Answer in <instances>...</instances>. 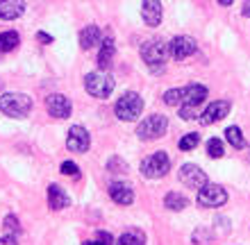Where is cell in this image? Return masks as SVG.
<instances>
[{"instance_id": "1", "label": "cell", "mask_w": 250, "mask_h": 245, "mask_svg": "<svg viewBox=\"0 0 250 245\" xmlns=\"http://www.w3.org/2000/svg\"><path fill=\"white\" fill-rule=\"evenodd\" d=\"M144 112V98L139 95L137 91H125L119 100H116V105H114V113H116V118L119 120H125V123H130V120H137Z\"/></svg>"}, {"instance_id": "2", "label": "cell", "mask_w": 250, "mask_h": 245, "mask_svg": "<svg viewBox=\"0 0 250 245\" xmlns=\"http://www.w3.org/2000/svg\"><path fill=\"white\" fill-rule=\"evenodd\" d=\"M32 109V98L25 93H2L0 95V112L9 118H25Z\"/></svg>"}, {"instance_id": "3", "label": "cell", "mask_w": 250, "mask_h": 245, "mask_svg": "<svg viewBox=\"0 0 250 245\" xmlns=\"http://www.w3.org/2000/svg\"><path fill=\"white\" fill-rule=\"evenodd\" d=\"M141 57L152 73H162L166 66V57H168V46L162 39L146 41L144 48H141Z\"/></svg>"}, {"instance_id": "4", "label": "cell", "mask_w": 250, "mask_h": 245, "mask_svg": "<svg viewBox=\"0 0 250 245\" xmlns=\"http://www.w3.org/2000/svg\"><path fill=\"white\" fill-rule=\"evenodd\" d=\"M114 86H116L114 77L109 73H105V71L86 73V77H84V89L93 98H109L114 91Z\"/></svg>"}, {"instance_id": "5", "label": "cell", "mask_w": 250, "mask_h": 245, "mask_svg": "<svg viewBox=\"0 0 250 245\" xmlns=\"http://www.w3.org/2000/svg\"><path fill=\"white\" fill-rule=\"evenodd\" d=\"M168 130V118L162 113H152L148 118H144V123L137 127V136L141 141H155L159 136H164Z\"/></svg>"}, {"instance_id": "6", "label": "cell", "mask_w": 250, "mask_h": 245, "mask_svg": "<svg viewBox=\"0 0 250 245\" xmlns=\"http://www.w3.org/2000/svg\"><path fill=\"white\" fill-rule=\"evenodd\" d=\"M171 170V159L166 152H152L141 161V175L148 179H159Z\"/></svg>"}, {"instance_id": "7", "label": "cell", "mask_w": 250, "mask_h": 245, "mask_svg": "<svg viewBox=\"0 0 250 245\" xmlns=\"http://www.w3.org/2000/svg\"><path fill=\"white\" fill-rule=\"evenodd\" d=\"M228 202V191L221 184H205L198 188V205L207 207V209H216Z\"/></svg>"}, {"instance_id": "8", "label": "cell", "mask_w": 250, "mask_h": 245, "mask_svg": "<svg viewBox=\"0 0 250 245\" xmlns=\"http://www.w3.org/2000/svg\"><path fill=\"white\" fill-rule=\"evenodd\" d=\"M89 146H91V136H89V132H86L82 125H73L71 130H68V136H66V148L71 150V152H86L89 150Z\"/></svg>"}, {"instance_id": "9", "label": "cell", "mask_w": 250, "mask_h": 245, "mask_svg": "<svg viewBox=\"0 0 250 245\" xmlns=\"http://www.w3.org/2000/svg\"><path fill=\"white\" fill-rule=\"evenodd\" d=\"M178 177H180V182L185 186H189V188H203L205 184H207V175H205L200 168H198L196 164H185L182 168H180V172H178Z\"/></svg>"}, {"instance_id": "10", "label": "cell", "mask_w": 250, "mask_h": 245, "mask_svg": "<svg viewBox=\"0 0 250 245\" xmlns=\"http://www.w3.org/2000/svg\"><path fill=\"white\" fill-rule=\"evenodd\" d=\"M230 113V102L228 100H214L207 109H203L200 112V123L203 125H211V123H218V120H223L225 116Z\"/></svg>"}, {"instance_id": "11", "label": "cell", "mask_w": 250, "mask_h": 245, "mask_svg": "<svg viewBox=\"0 0 250 245\" xmlns=\"http://www.w3.org/2000/svg\"><path fill=\"white\" fill-rule=\"evenodd\" d=\"M46 109L48 113L53 116V118H68L73 112L71 107V100L66 98V95H62V93H53V95H48L46 98Z\"/></svg>"}, {"instance_id": "12", "label": "cell", "mask_w": 250, "mask_h": 245, "mask_svg": "<svg viewBox=\"0 0 250 245\" xmlns=\"http://www.w3.org/2000/svg\"><path fill=\"white\" fill-rule=\"evenodd\" d=\"M207 86L205 84H189L187 89H182V100H180L178 107H193V109H200L205 100H207Z\"/></svg>"}, {"instance_id": "13", "label": "cell", "mask_w": 250, "mask_h": 245, "mask_svg": "<svg viewBox=\"0 0 250 245\" xmlns=\"http://www.w3.org/2000/svg\"><path fill=\"white\" fill-rule=\"evenodd\" d=\"M198 50V43L191 37H175V39L168 43V55L171 57H175V59H187V57H191V55Z\"/></svg>"}, {"instance_id": "14", "label": "cell", "mask_w": 250, "mask_h": 245, "mask_svg": "<svg viewBox=\"0 0 250 245\" xmlns=\"http://www.w3.org/2000/svg\"><path fill=\"white\" fill-rule=\"evenodd\" d=\"M141 16H144V23L148 27H157L164 19V9H162V2L159 0H144L141 2Z\"/></svg>"}, {"instance_id": "15", "label": "cell", "mask_w": 250, "mask_h": 245, "mask_svg": "<svg viewBox=\"0 0 250 245\" xmlns=\"http://www.w3.org/2000/svg\"><path fill=\"white\" fill-rule=\"evenodd\" d=\"M109 195H112V200L116 205H123V207L134 202V191H132V186L125 184V182H119V179L109 184Z\"/></svg>"}, {"instance_id": "16", "label": "cell", "mask_w": 250, "mask_h": 245, "mask_svg": "<svg viewBox=\"0 0 250 245\" xmlns=\"http://www.w3.org/2000/svg\"><path fill=\"white\" fill-rule=\"evenodd\" d=\"M25 12V0H0V20H16Z\"/></svg>"}, {"instance_id": "17", "label": "cell", "mask_w": 250, "mask_h": 245, "mask_svg": "<svg viewBox=\"0 0 250 245\" xmlns=\"http://www.w3.org/2000/svg\"><path fill=\"white\" fill-rule=\"evenodd\" d=\"M114 55H116L114 39H112V37H103V46H100V53H98V66L103 68V71L112 66Z\"/></svg>"}, {"instance_id": "18", "label": "cell", "mask_w": 250, "mask_h": 245, "mask_svg": "<svg viewBox=\"0 0 250 245\" xmlns=\"http://www.w3.org/2000/svg\"><path fill=\"white\" fill-rule=\"evenodd\" d=\"M68 195H66L64 191H62L57 184H50L48 186V207L53 209V211H57V209H64V207H68Z\"/></svg>"}, {"instance_id": "19", "label": "cell", "mask_w": 250, "mask_h": 245, "mask_svg": "<svg viewBox=\"0 0 250 245\" xmlns=\"http://www.w3.org/2000/svg\"><path fill=\"white\" fill-rule=\"evenodd\" d=\"M98 41H103V37H100V30L96 25H89L80 32V48H82V50H91V48H96L98 46Z\"/></svg>"}, {"instance_id": "20", "label": "cell", "mask_w": 250, "mask_h": 245, "mask_svg": "<svg viewBox=\"0 0 250 245\" xmlns=\"http://www.w3.org/2000/svg\"><path fill=\"white\" fill-rule=\"evenodd\" d=\"M164 205L166 209H171V211H182V209H187V205H189V200L182 195V193H166V198H164Z\"/></svg>"}, {"instance_id": "21", "label": "cell", "mask_w": 250, "mask_h": 245, "mask_svg": "<svg viewBox=\"0 0 250 245\" xmlns=\"http://www.w3.org/2000/svg\"><path fill=\"white\" fill-rule=\"evenodd\" d=\"M114 245H146V236L139 229H127V232L121 234Z\"/></svg>"}, {"instance_id": "22", "label": "cell", "mask_w": 250, "mask_h": 245, "mask_svg": "<svg viewBox=\"0 0 250 245\" xmlns=\"http://www.w3.org/2000/svg\"><path fill=\"white\" fill-rule=\"evenodd\" d=\"M21 43V37L19 32H2L0 34V53H12V50H16Z\"/></svg>"}, {"instance_id": "23", "label": "cell", "mask_w": 250, "mask_h": 245, "mask_svg": "<svg viewBox=\"0 0 250 245\" xmlns=\"http://www.w3.org/2000/svg\"><path fill=\"white\" fill-rule=\"evenodd\" d=\"M225 139H228L230 146L237 148V150H244L246 148V139H244V134H241V130H239L237 125H232V127L225 130Z\"/></svg>"}, {"instance_id": "24", "label": "cell", "mask_w": 250, "mask_h": 245, "mask_svg": "<svg viewBox=\"0 0 250 245\" xmlns=\"http://www.w3.org/2000/svg\"><path fill=\"white\" fill-rule=\"evenodd\" d=\"M198 143H200V134H198V132H191V134H187V136H182V139H180L178 148L182 150V152H191V150H193Z\"/></svg>"}, {"instance_id": "25", "label": "cell", "mask_w": 250, "mask_h": 245, "mask_svg": "<svg viewBox=\"0 0 250 245\" xmlns=\"http://www.w3.org/2000/svg\"><path fill=\"white\" fill-rule=\"evenodd\" d=\"M223 152H225V148H223V141L221 139H209L207 141V154H209L211 159H221L223 157Z\"/></svg>"}, {"instance_id": "26", "label": "cell", "mask_w": 250, "mask_h": 245, "mask_svg": "<svg viewBox=\"0 0 250 245\" xmlns=\"http://www.w3.org/2000/svg\"><path fill=\"white\" fill-rule=\"evenodd\" d=\"M84 245H114V239L109 232H96L89 241H84Z\"/></svg>"}, {"instance_id": "27", "label": "cell", "mask_w": 250, "mask_h": 245, "mask_svg": "<svg viewBox=\"0 0 250 245\" xmlns=\"http://www.w3.org/2000/svg\"><path fill=\"white\" fill-rule=\"evenodd\" d=\"M60 170H62V175H68V177H75V179H80V175H82L75 161H62Z\"/></svg>"}, {"instance_id": "28", "label": "cell", "mask_w": 250, "mask_h": 245, "mask_svg": "<svg viewBox=\"0 0 250 245\" xmlns=\"http://www.w3.org/2000/svg\"><path fill=\"white\" fill-rule=\"evenodd\" d=\"M180 100H182V89H168V91L164 93V102L171 107H178Z\"/></svg>"}, {"instance_id": "29", "label": "cell", "mask_w": 250, "mask_h": 245, "mask_svg": "<svg viewBox=\"0 0 250 245\" xmlns=\"http://www.w3.org/2000/svg\"><path fill=\"white\" fill-rule=\"evenodd\" d=\"M5 232L9 234V236H16V234H21V225H19V220H16V216H7L5 218Z\"/></svg>"}, {"instance_id": "30", "label": "cell", "mask_w": 250, "mask_h": 245, "mask_svg": "<svg viewBox=\"0 0 250 245\" xmlns=\"http://www.w3.org/2000/svg\"><path fill=\"white\" fill-rule=\"evenodd\" d=\"M107 168H109V170H114V172H121V170H127V166L123 164V161L119 159V157H112V159H109V164H107Z\"/></svg>"}, {"instance_id": "31", "label": "cell", "mask_w": 250, "mask_h": 245, "mask_svg": "<svg viewBox=\"0 0 250 245\" xmlns=\"http://www.w3.org/2000/svg\"><path fill=\"white\" fill-rule=\"evenodd\" d=\"M0 245H19V241L7 234V236H0Z\"/></svg>"}, {"instance_id": "32", "label": "cell", "mask_w": 250, "mask_h": 245, "mask_svg": "<svg viewBox=\"0 0 250 245\" xmlns=\"http://www.w3.org/2000/svg\"><path fill=\"white\" fill-rule=\"evenodd\" d=\"M37 37H39V41H41V43H53V37H50V34H48V32H39V34H37Z\"/></svg>"}, {"instance_id": "33", "label": "cell", "mask_w": 250, "mask_h": 245, "mask_svg": "<svg viewBox=\"0 0 250 245\" xmlns=\"http://www.w3.org/2000/svg\"><path fill=\"white\" fill-rule=\"evenodd\" d=\"M241 14H244L246 19H250V0H246L244 7H241Z\"/></svg>"}, {"instance_id": "34", "label": "cell", "mask_w": 250, "mask_h": 245, "mask_svg": "<svg viewBox=\"0 0 250 245\" xmlns=\"http://www.w3.org/2000/svg\"><path fill=\"white\" fill-rule=\"evenodd\" d=\"M234 0H218V5H223V7H230Z\"/></svg>"}]
</instances>
